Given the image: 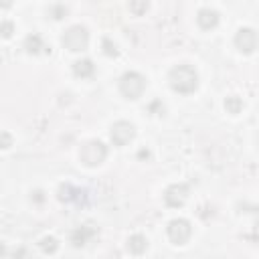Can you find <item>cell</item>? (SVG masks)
<instances>
[{"instance_id": "cell-9", "label": "cell", "mask_w": 259, "mask_h": 259, "mask_svg": "<svg viewBox=\"0 0 259 259\" xmlns=\"http://www.w3.org/2000/svg\"><path fill=\"white\" fill-rule=\"evenodd\" d=\"M196 20H198V24H200L204 30H210V28H214V26L219 24V14H217V10H212V8H202V10L198 12Z\"/></svg>"}, {"instance_id": "cell-18", "label": "cell", "mask_w": 259, "mask_h": 259, "mask_svg": "<svg viewBox=\"0 0 259 259\" xmlns=\"http://www.w3.org/2000/svg\"><path fill=\"white\" fill-rule=\"evenodd\" d=\"M101 47H103V53H105V55H109V57H115V55H117V47H115V42H111L109 38H103V40H101Z\"/></svg>"}, {"instance_id": "cell-2", "label": "cell", "mask_w": 259, "mask_h": 259, "mask_svg": "<svg viewBox=\"0 0 259 259\" xmlns=\"http://www.w3.org/2000/svg\"><path fill=\"white\" fill-rule=\"evenodd\" d=\"M144 87H146V81L140 73L136 71H127L121 75L119 79V91L127 97V99H138L142 93H144Z\"/></svg>"}, {"instance_id": "cell-22", "label": "cell", "mask_w": 259, "mask_h": 259, "mask_svg": "<svg viewBox=\"0 0 259 259\" xmlns=\"http://www.w3.org/2000/svg\"><path fill=\"white\" fill-rule=\"evenodd\" d=\"M34 200H36V202H42V200H45V196H42V192H40V190H36V192H34Z\"/></svg>"}, {"instance_id": "cell-16", "label": "cell", "mask_w": 259, "mask_h": 259, "mask_svg": "<svg viewBox=\"0 0 259 259\" xmlns=\"http://www.w3.org/2000/svg\"><path fill=\"white\" fill-rule=\"evenodd\" d=\"M40 249H42L45 253H55V251L59 249V243H57L55 237H45V239L40 241Z\"/></svg>"}, {"instance_id": "cell-15", "label": "cell", "mask_w": 259, "mask_h": 259, "mask_svg": "<svg viewBox=\"0 0 259 259\" xmlns=\"http://www.w3.org/2000/svg\"><path fill=\"white\" fill-rule=\"evenodd\" d=\"M75 194H79V190H75V188H73V186H69V184H65V186H61V188H59V198H61V200H65V202L73 200V198H75Z\"/></svg>"}, {"instance_id": "cell-21", "label": "cell", "mask_w": 259, "mask_h": 259, "mask_svg": "<svg viewBox=\"0 0 259 259\" xmlns=\"http://www.w3.org/2000/svg\"><path fill=\"white\" fill-rule=\"evenodd\" d=\"M130 10H134L136 14H142L148 10V2H132L130 4Z\"/></svg>"}, {"instance_id": "cell-4", "label": "cell", "mask_w": 259, "mask_h": 259, "mask_svg": "<svg viewBox=\"0 0 259 259\" xmlns=\"http://www.w3.org/2000/svg\"><path fill=\"white\" fill-rule=\"evenodd\" d=\"M63 45L69 49V51H83V49H87V45H89V32H87V28L85 26H71L65 34H63Z\"/></svg>"}, {"instance_id": "cell-12", "label": "cell", "mask_w": 259, "mask_h": 259, "mask_svg": "<svg viewBox=\"0 0 259 259\" xmlns=\"http://www.w3.org/2000/svg\"><path fill=\"white\" fill-rule=\"evenodd\" d=\"M93 229H89V227H79L77 231H73V235H71V243L75 245V247H83L85 243H87V239L89 237H93Z\"/></svg>"}, {"instance_id": "cell-1", "label": "cell", "mask_w": 259, "mask_h": 259, "mask_svg": "<svg viewBox=\"0 0 259 259\" xmlns=\"http://www.w3.org/2000/svg\"><path fill=\"white\" fill-rule=\"evenodd\" d=\"M170 85L178 93H192L198 85V75L190 65H178L170 71Z\"/></svg>"}, {"instance_id": "cell-11", "label": "cell", "mask_w": 259, "mask_h": 259, "mask_svg": "<svg viewBox=\"0 0 259 259\" xmlns=\"http://www.w3.org/2000/svg\"><path fill=\"white\" fill-rule=\"evenodd\" d=\"M127 249H130V253H134V255H142V253L148 249L146 237H144V235H132V237L127 239Z\"/></svg>"}, {"instance_id": "cell-19", "label": "cell", "mask_w": 259, "mask_h": 259, "mask_svg": "<svg viewBox=\"0 0 259 259\" xmlns=\"http://www.w3.org/2000/svg\"><path fill=\"white\" fill-rule=\"evenodd\" d=\"M49 14H51L53 18H63V16L67 14V8H65L63 4H53V6L49 8Z\"/></svg>"}, {"instance_id": "cell-3", "label": "cell", "mask_w": 259, "mask_h": 259, "mask_svg": "<svg viewBox=\"0 0 259 259\" xmlns=\"http://www.w3.org/2000/svg\"><path fill=\"white\" fill-rule=\"evenodd\" d=\"M81 162L85 166H99L107 158V146L99 140H91L81 148Z\"/></svg>"}, {"instance_id": "cell-10", "label": "cell", "mask_w": 259, "mask_h": 259, "mask_svg": "<svg viewBox=\"0 0 259 259\" xmlns=\"http://www.w3.org/2000/svg\"><path fill=\"white\" fill-rule=\"evenodd\" d=\"M93 71H95V65H93L91 59H79V61L73 63V73H75L77 77H81V79L91 77Z\"/></svg>"}, {"instance_id": "cell-20", "label": "cell", "mask_w": 259, "mask_h": 259, "mask_svg": "<svg viewBox=\"0 0 259 259\" xmlns=\"http://www.w3.org/2000/svg\"><path fill=\"white\" fill-rule=\"evenodd\" d=\"M12 146V136L8 132H0V148H10Z\"/></svg>"}, {"instance_id": "cell-7", "label": "cell", "mask_w": 259, "mask_h": 259, "mask_svg": "<svg viewBox=\"0 0 259 259\" xmlns=\"http://www.w3.org/2000/svg\"><path fill=\"white\" fill-rule=\"evenodd\" d=\"M186 198H188V186L182 184V182L168 186L166 192H164L166 204H168V206H174V208H176V206H182V204L186 202Z\"/></svg>"}, {"instance_id": "cell-17", "label": "cell", "mask_w": 259, "mask_h": 259, "mask_svg": "<svg viewBox=\"0 0 259 259\" xmlns=\"http://www.w3.org/2000/svg\"><path fill=\"white\" fill-rule=\"evenodd\" d=\"M12 32H14V24H12L10 20H2V22H0V36L10 38Z\"/></svg>"}, {"instance_id": "cell-14", "label": "cell", "mask_w": 259, "mask_h": 259, "mask_svg": "<svg viewBox=\"0 0 259 259\" xmlns=\"http://www.w3.org/2000/svg\"><path fill=\"white\" fill-rule=\"evenodd\" d=\"M225 109H227L229 113H241V109H243L241 97H237V95L227 97V99H225Z\"/></svg>"}, {"instance_id": "cell-6", "label": "cell", "mask_w": 259, "mask_h": 259, "mask_svg": "<svg viewBox=\"0 0 259 259\" xmlns=\"http://www.w3.org/2000/svg\"><path fill=\"white\" fill-rule=\"evenodd\" d=\"M109 136H111V142H113L115 146H125V144L132 142V138H134V125H132L130 121H115V123L111 125Z\"/></svg>"}, {"instance_id": "cell-8", "label": "cell", "mask_w": 259, "mask_h": 259, "mask_svg": "<svg viewBox=\"0 0 259 259\" xmlns=\"http://www.w3.org/2000/svg\"><path fill=\"white\" fill-rule=\"evenodd\" d=\"M235 45L241 53H253L257 47V34L253 28H241L235 34Z\"/></svg>"}, {"instance_id": "cell-5", "label": "cell", "mask_w": 259, "mask_h": 259, "mask_svg": "<svg viewBox=\"0 0 259 259\" xmlns=\"http://www.w3.org/2000/svg\"><path fill=\"white\" fill-rule=\"evenodd\" d=\"M190 233H192V227L186 219H174L168 225V239L174 245H184L190 239Z\"/></svg>"}, {"instance_id": "cell-13", "label": "cell", "mask_w": 259, "mask_h": 259, "mask_svg": "<svg viewBox=\"0 0 259 259\" xmlns=\"http://www.w3.org/2000/svg\"><path fill=\"white\" fill-rule=\"evenodd\" d=\"M24 49H26L28 53H38L40 49H45L40 34H28V36L24 38Z\"/></svg>"}]
</instances>
